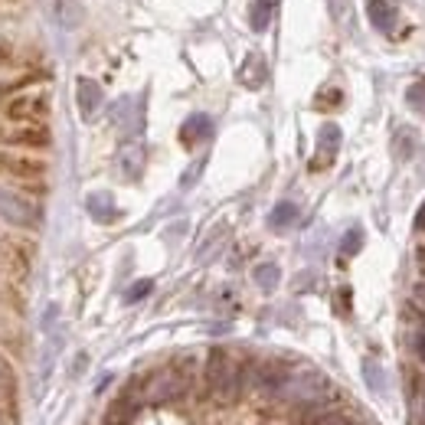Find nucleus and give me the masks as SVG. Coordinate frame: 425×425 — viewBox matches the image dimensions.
<instances>
[{"instance_id":"obj_19","label":"nucleus","mask_w":425,"mask_h":425,"mask_svg":"<svg viewBox=\"0 0 425 425\" xmlns=\"http://www.w3.org/2000/svg\"><path fill=\"white\" fill-rule=\"evenodd\" d=\"M147 291H151V282H138L131 291H128V301H138V298H144Z\"/></svg>"},{"instance_id":"obj_8","label":"nucleus","mask_w":425,"mask_h":425,"mask_svg":"<svg viewBox=\"0 0 425 425\" xmlns=\"http://www.w3.org/2000/svg\"><path fill=\"white\" fill-rule=\"evenodd\" d=\"M99 105H101V89H99V82L82 79V82H79V112L85 115V118H92V115L99 112Z\"/></svg>"},{"instance_id":"obj_13","label":"nucleus","mask_w":425,"mask_h":425,"mask_svg":"<svg viewBox=\"0 0 425 425\" xmlns=\"http://www.w3.org/2000/svg\"><path fill=\"white\" fill-rule=\"evenodd\" d=\"M298 219V206L294 203H278L272 210V226L275 229H282V226H291Z\"/></svg>"},{"instance_id":"obj_4","label":"nucleus","mask_w":425,"mask_h":425,"mask_svg":"<svg viewBox=\"0 0 425 425\" xmlns=\"http://www.w3.org/2000/svg\"><path fill=\"white\" fill-rule=\"evenodd\" d=\"M46 108H50V101H46L43 92H23V95H17V99L3 105V115L13 118V122H36V118L46 115Z\"/></svg>"},{"instance_id":"obj_16","label":"nucleus","mask_w":425,"mask_h":425,"mask_svg":"<svg viewBox=\"0 0 425 425\" xmlns=\"http://www.w3.org/2000/svg\"><path fill=\"white\" fill-rule=\"evenodd\" d=\"M363 373H366V383H370V389H376V393H383V389H386V383H383V373H380V366H376L373 360H366Z\"/></svg>"},{"instance_id":"obj_5","label":"nucleus","mask_w":425,"mask_h":425,"mask_svg":"<svg viewBox=\"0 0 425 425\" xmlns=\"http://www.w3.org/2000/svg\"><path fill=\"white\" fill-rule=\"evenodd\" d=\"M0 216L3 219H10V223H17V226H33V206H27V203L20 200V196H13L10 190H3L0 187Z\"/></svg>"},{"instance_id":"obj_10","label":"nucleus","mask_w":425,"mask_h":425,"mask_svg":"<svg viewBox=\"0 0 425 425\" xmlns=\"http://www.w3.org/2000/svg\"><path fill=\"white\" fill-rule=\"evenodd\" d=\"M278 278H282V272H278V265H272V262L255 265V284H259L262 291H272L275 284H278Z\"/></svg>"},{"instance_id":"obj_1","label":"nucleus","mask_w":425,"mask_h":425,"mask_svg":"<svg viewBox=\"0 0 425 425\" xmlns=\"http://www.w3.org/2000/svg\"><path fill=\"white\" fill-rule=\"evenodd\" d=\"M331 396H334V386L317 370H288L282 389H278V399H288V403L304 405V409L324 405Z\"/></svg>"},{"instance_id":"obj_17","label":"nucleus","mask_w":425,"mask_h":425,"mask_svg":"<svg viewBox=\"0 0 425 425\" xmlns=\"http://www.w3.org/2000/svg\"><path fill=\"white\" fill-rule=\"evenodd\" d=\"M360 245H363V233L360 229H350L344 236V245L340 249H344V255H354V252H360Z\"/></svg>"},{"instance_id":"obj_11","label":"nucleus","mask_w":425,"mask_h":425,"mask_svg":"<svg viewBox=\"0 0 425 425\" xmlns=\"http://www.w3.org/2000/svg\"><path fill=\"white\" fill-rule=\"evenodd\" d=\"M89 212L95 216V219H101V223H105V219H112V216H115L112 196H108V193H92V196H89Z\"/></svg>"},{"instance_id":"obj_9","label":"nucleus","mask_w":425,"mask_h":425,"mask_svg":"<svg viewBox=\"0 0 425 425\" xmlns=\"http://www.w3.org/2000/svg\"><path fill=\"white\" fill-rule=\"evenodd\" d=\"M239 79H243L245 85H252V89H255V85H262V82H265V62H262V56H249Z\"/></svg>"},{"instance_id":"obj_2","label":"nucleus","mask_w":425,"mask_h":425,"mask_svg":"<svg viewBox=\"0 0 425 425\" xmlns=\"http://www.w3.org/2000/svg\"><path fill=\"white\" fill-rule=\"evenodd\" d=\"M206 383L216 399H236L243 386V363H236L229 350H212L206 360Z\"/></svg>"},{"instance_id":"obj_3","label":"nucleus","mask_w":425,"mask_h":425,"mask_svg":"<svg viewBox=\"0 0 425 425\" xmlns=\"http://www.w3.org/2000/svg\"><path fill=\"white\" fill-rule=\"evenodd\" d=\"M183 389H190V380L177 370V366H164L157 373H151L141 383V403H167V399H177Z\"/></svg>"},{"instance_id":"obj_6","label":"nucleus","mask_w":425,"mask_h":425,"mask_svg":"<svg viewBox=\"0 0 425 425\" xmlns=\"http://www.w3.org/2000/svg\"><path fill=\"white\" fill-rule=\"evenodd\" d=\"M118 167H122V173L128 177V180H138L144 171V147L141 144H124L122 154H118Z\"/></svg>"},{"instance_id":"obj_18","label":"nucleus","mask_w":425,"mask_h":425,"mask_svg":"<svg viewBox=\"0 0 425 425\" xmlns=\"http://www.w3.org/2000/svg\"><path fill=\"white\" fill-rule=\"evenodd\" d=\"M405 99H409V105H412V108H419V112H425V82H419V85H412Z\"/></svg>"},{"instance_id":"obj_12","label":"nucleus","mask_w":425,"mask_h":425,"mask_svg":"<svg viewBox=\"0 0 425 425\" xmlns=\"http://www.w3.org/2000/svg\"><path fill=\"white\" fill-rule=\"evenodd\" d=\"M206 134H210V118L196 115V118H190V122H187V128H183V141L193 144L196 138H206Z\"/></svg>"},{"instance_id":"obj_7","label":"nucleus","mask_w":425,"mask_h":425,"mask_svg":"<svg viewBox=\"0 0 425 425\" xmlns=\"http://www.w3.org/2000/svg\"><path fill=\"white\" fill-rule=\"evenodd\" d=\"M366 13H370V23H373L380 33H389L396 27V7L389 0H370Z\"/></svg>"},{"instance_id":"obj_15","label":"nucleus","mask_w":425,"mask_h":425,"mask_svg":"<svg viewBox=\"0 0 425 425\" xmlns=\"http://www.w3.org/2000/svg\"><path fill=\"white\" fill-rule=\"evenodd\" d=\"M268 17H272V0H259L252 7V27L255 30H265L268 27Z\"/></svg>"},{"instance_id":"obj_14","label":"nucleus","mask_w":425,"mask_h":425,"mask_svg":"<svg viewBox=\"0 0 425 425\" xmlns=\"http://www.w3.org/2000/svg\"><path fill=\"white\" fill-rule=\"evenodd\" d=\"M337 144H340V131H337L334 124H324V131H321V154H324V161H331V154H337Z\"/></svg>"}]
</instances>
